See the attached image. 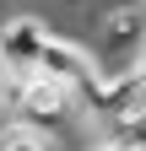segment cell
<instances>
[{
  "label": "cell",
  "mask_w": 146,
  "mask_h": 151,
  "mask_svg": "<svg viewBox=\"0 0 146 151\" xmlns=\"http://www.w3.org/2000/svg\"><path fill=\"white\" fill-rule=\"evenodd\" d=\"M0 113H6V92H0Z\"/></svg>",
  "instance_id": "52a82bcc"
},
{
  "label": "cell",
  "mask_w": 146,
  "mask_h": 151,
  "mask_svg": "<svg viewBox=\"0 0 146 151\" xmlns=\"http://www.w3.org/2000/svg\"><path fill=\"white\" fill-rule=\"evenodd\" d=\"M98 38H103V49L114 54V60H98V65H114V70L135 65V54H141V38H146V6H141V0H124V6H114V11L103 16Z\"/></svg>",
  "instance_id": "7a4b0ae2"
},
{
  "label": "cell",
  "mask_w": 146,
  "mask_h": 151,
  "mask_svg": "<svg viewBox=\"0 0 146 151\" xmlns=\"http://www.w3.org/2000/svg\"><path fill=\"white\" fill-rule=\"evenodd\" d=\"M43 38H49V27L38 16H11V22H0V49H6V65H11V86L33 76Z\"/></svg>",
  "instance_id": "3957f363"
},
{
  "label": "cell",
  "mask_w": 146,
  "mask_h": 151,
  "mask_svg": "<svg viewBox=\"0 0 146 151\" xmlns=\"http://www.w3.org/2000/svg\"><path fill=\"white\" fill-rule=\"evenodd\" d=\"M11 86V65H6V49H0V92Z\"/></svg>",
  "instance_id": "5b68a950"
},
{
  "label": "cell",
  "mask_w": 146,
  "mask_h": 151,
  "mask_svg": "<svg viewBox=\"0 0 146 151\" xmlns=\"http://www.w3.org/2000/svg\"><path fill=\"white\" fill-rule=\"evenodd\" d=\"M92 151H119V146H108V140H103V146H92Z\"/></svg>",
  "instance_id": "8992f818"
},
{
  "label": "cell",
  "mask_w": 146,
  "mask_h": 151,
  "mask_svg": "<svg viewBox=\"0 0 146 151\" xmlns=\"http://www.w3.org/2000/svg\"><path fill=\"white\" fill-rule=\"evenodd\" d=\"M141 6H146V0H141Z\"/></svg>",
  "instance_id": "ba28073f"
},
{
  "label": "cell",
  "mask_w": 146,
  "mask_h": 151,
  "mask_svg": "<svg viewBox=\"0 0 146 151\" xmlns=\"http://www.w3.org/2000/svg\"><path fill=\"white\" fill-rule=\"evenodd\" d=\"M33 76L60 81V86L76 92V97H87V92H92V81H98V60H92L81 43H70V38H54V32H49V38H43V49H38Z\"/></svg>",
  "instance_id": "6da1fadb"
},
{
  "label": "cell",
  "mask_w": 146,
  "mask_h": 151,
  "mask_svg": "<svg viewBox=\"0 0 146 151\" xmlns=\"http://www.w3.org/2000/svg\"><path fill=\"white\" fill-rule=\"evenodd\" d=\"M0 151H54V140L38 135V129H27L22 119H11L6 129H0Z\"/></svg>",
  "instance_id": "277c9868"
}]
</instances>
